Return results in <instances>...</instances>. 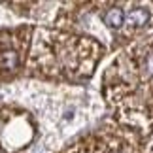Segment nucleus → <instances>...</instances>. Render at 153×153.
Wrapping results in <instances>:
<instances>
[{
	"instance_id": "2",
	"label": "nucleus",
	"mask_w": 153,
	"mask_h": 153,
	"mask_svg": "<svg viewBox=\"0 0 153 153\" xmlns=\"http://www.w3.org/2000/svg\"><path fill=\"white\" fill-rule=\"evenodd\" d=\"M144 134L128 127H108L74 142L61 153H144Z\"/></svg>"
},
{
	"instance_id": "5",
	"label": "nucleus",
	"mask_w": 153,
	"mask_h": 153,
	"mask_svg": "<svg viewBox=\"0 0 153 153\" xmlns=\"http://www.w3.org/2000/svg\"><path fill=\"white\" fill-rule=\"evenodd\" d=\"M98 17H100L102 25L106 28L115 30V32H121L123 19H125V13H123V2H117V4H100Z\"/></svg>"
},
{
	"instance_id": "4",
	"label": "nucleus",
	"mask_w": 153,
	"mask_h": 153,
	"mask_svg": "<svg viewBox=\"0 0 153 153\" xmlns=\"http://www.w3.org/2000/svg\"><path fill=\"white\" fill-rule=\"evenodd\" d=\"M123 13H125V19H123L121 32L125 36L132 38L153 25V4L123 2Z\"/></svg>"
},
{
	"instance_id": "1",
	"label": "nucleus",
	"mask_w": 153,
	"mask_h": 153,
	"mask_svg": "<svg viewBox=\"0 0 153 153\" xmlns=\"http://www.w3.org/2000/svg\"><path fill=\"white\" fill-rule=\"evenodd\" d=\"M104 48L97 40L72 32L34 27L27 70L48 79H83L95 72Z\"/></svg>"
},
{
	"instance_id": "3",
	"label": "nucleus",
	"mask_w": 153,
	"mask_h": 153,
	"mask_svg": "<svg viewBox=\"0 0 153 153\" xmlns=\"http://www.w3.org/2000/svg\"><path fill=\"white\" fill-rule=\"evenodd\" d=\"M34 27L23 25L15 28H0V81L13 79L27 70Z\"/></svg>"
}]
</instances>
